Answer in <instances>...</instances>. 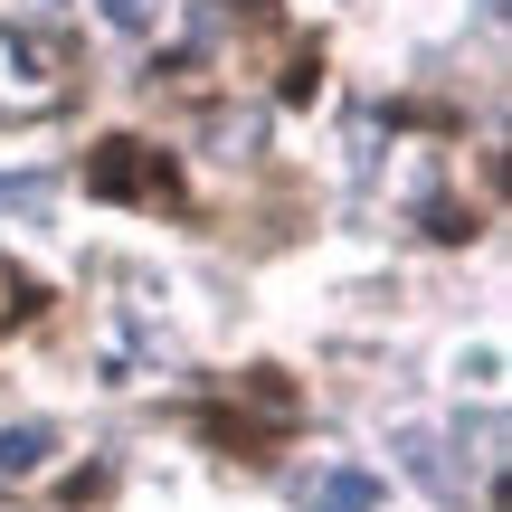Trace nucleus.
I'll list each match as a JSON object with an SVG mask.
<instances>
[{
  "instance_id": "1",
  "label": "nucleus",
  "mask_w": 512,
  "mask_h": 512,
  "mask_svg": "<svg viewBox=\"0 0 512 512\" xmlns=\"http://www.w3.org/2000/svg\"><path fill=\"white\" fill-rule=\"evenodd\" d=\"M247 408H190V427H200L219 456H247V465H275V446H294V418H304V389L285 380V370H238Z\"/></svg>"
},
{
  "instance_id": "2",
  "label": "nucleus",
  "mask_w": 512,
  "mask_h": 512,
  "mask_svg": "<svg viewBox=\"0 0 512 512\" xmlns=\"http://www.w3.org/2000/svg\"><path fill=\"white\" fill-rule=\"evenodd\" d=\"M86 200H124V209H190V181L152 133H105L86 143Z\"/></svg>"
},
{
  "instance_id": "3",
  "label": "nucleus",
  "mask_w": 512,
  "mask_h": 512,
  "mask_svg": "<svg viewBox=\"0 0 512 512\" xmlns=\"http://www.w3.org/2000/svg\"><path fill=\"white\" fill-rule=\"evenodd\" d=\"M38 313H48V285H38L29 266H0V332L38 323Z\"/></svg>"
},
{
  "instance_id": "4",
  "label": "nucleus",
  "mask_w": 512,
  "mask_h": 512,
  "mask_svg": "<svg viewBox=\"0 0 512 512\" xmlns=\"http://www.w3.org/2000/svg\"><path fill=\"white\" fill-rule=\"evenodd\" d=\"M313 95H323V38H304L285 67V105H313Z\"/></svg>"
},
{
  "instance_id": "5",
  "label": "nucleus",
  "mask_w": 512,
  "mask_h": 512,
  "mask_svg": "<svg viewBox=\"0 0 512 512\" xmlns=\"http://www.w3.org/2000/svg\"><path fill=\"white\" fill-rule=\"evenodd\" d=\"M48 446H57L48 427H0V465H10V475H29V465L48 456Z\"/></svg>"
},
{
  "instance_id": "6",
  "label": "nucleus",
  "mask_w": 512,
  "mask_h": 512,
  "mask_svg": "<svg viewBox=\"0 0 512 512\" xmlns=\"http://www.w3.org/2000/svg\"><path fill=\"white\" fill-rule=\"evenodd\" d=\"M475 209H465V200H427V238H446V247H456V238H475Z\"/></svg>"
},
{
  "instance_id": "7",
  "label": "nucleus",
  "mask_w": 512,
  "mask_h": 512,
  "mask_svg": "<svg viewBox=\"0 0 512 512\" xmlns=\"http://www.w3.org/2000/svg\"><path fill=\"white\" fill-rule=\"evenodd\" d=\"M105 494H114V475H105V465H86V475H67V503H76V512H86V503H105Z\"/></svg>"
},
{
  "instance_id": "8",
  "label": "nucleus",
  "mask_w": 512,
  "mask_h": 512,
  "mask_svg": "<svg viewBox=\"0 0 512 512\" xmlns=\"http://www.w3.org/2000/svg\"><path fill=\"white\" fill-rule=\"evenodd\" d=\"M323 512H370V475H342V484H332V503Z\"/></svg>"
},
{
  "instance_id": "9",
  "label": "nucleus",
  "mask_w": 512,
  "mask_h": 512,
  "mask_svg": "<svg viewBox=\"0 0 512 512\" xmlns=\"http://www.w3.org/2000/svg\"><path fill=\"white\" fill-rule=\"evenodd\" d=\"M238 10H247V19H275V0H238Z\"/></svg>"
}]
</instances>
